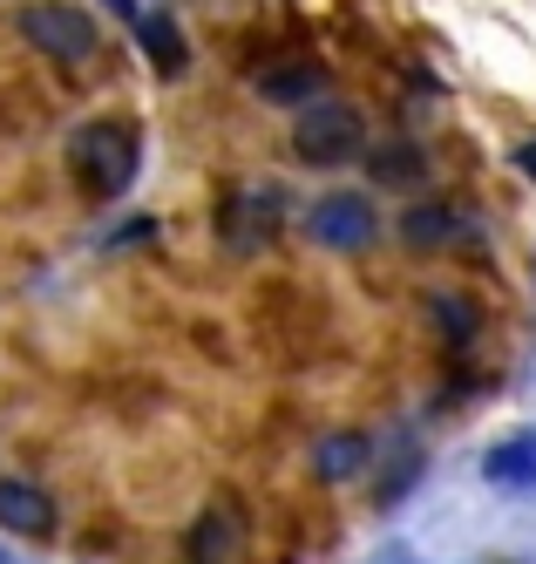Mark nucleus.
Instances as JSON below:
<instances>
[{
    "instance_id": "obj_1",
    "label": "nucleus",
    "mask_w": 536,
    "mask_h": 564,
    "mask_svg": "<svg viewBox=\"0 0 536 564\" xmlns=\"http://www.w3.org/2000/svg\"><path fill=\"white\" fill-rule=\"evenodd\" d=\"M68 177L89 197H122L136 177V137L130 123H89L68 143Z\"/></svg>"
},
{
    "instance_id": "obj_2",
    "label": "nucleus",
    "mask_w": 536,
    "mask_h": 564,
    "mask_svg": "<svg viewBox=\"0 0 536 564\" xmlns=\"http://www.w3.org/2000/svg\"><path fill=\"white\" fill-rule=\"evenodd\" d=\"M293 143H299L306 164H347V156L367 143V123H360L353 102H313V109L299 116Z\"/></svg>"
},
{
    "instance_id": "obj_3",
    "label": "nucleus",
    "mask_w": 536,
    "mask_h": 564,
    "mask_svg": "<svg viewBox=\"0 0 536 564\" xmlns=\"http://www.w3.org/2000/svg\"><path fill=\"white\" fill-rule=\"evenodd\" d=\"M21 34L41 48V55H55V62H89L96 55V28L81 8H62V0H34V8H21Z\"/></svg>"
},
{
    "instance_id": "obj_4",
    "label": "nucleus",
    "mask_w": 536,
    "mask_h": 564,
    "mask_svg": "<svg viewBox=\"0 0 536 564\" xmlns=\"http://www.w3.org/2000/svg\"><path fill=\"white\" fill-rule=\"evenodd\" d=\"M218 225H225V238H231L238 252H259L265 238L285 225V191H238Z\"/></svg>"
},
{
    "instance_id": "obj_5",
    "label": "nucleus",
    "mask_w": 536,
    "mask_h": 564,
    "mask_svg": "<svg viewBox=\"0 0 536 564\" xmlns=\"http://www.w3.org/2000/svg\"><path fill=\"white\" fill-rule=\"evenodd\" d=\"M313 238H319V246H333V252H360L367 238H374V205L353 197V191L326 197V205L313 212Z\"/></svg>"
},
{
    "instance_id": "obj_6",
    "label": "nucleus",
    "mask_w": 536,
    "mask_h": 564,
    "mask_svg": "<svg viewBox=\"0 0 536 564\" xmlns=\"http://www.w3.org/2000/svg\"><path fill=\"white\" fill-rule=\"evenodd\" d=\"M244 557V523L238 510H211L190 531V564H238Z\"/></svg>"
},
{
    "instance_id": "obj_7",
    "label": "nucleus",
    "mask_w": 536,
    "mask_h": 564,
    "mask_svg": "<svg viewBox=\"0 0 536 564\" xmlns=\"http://www.w3.org/2000/svg\"><path fill=\"white\" fill-rule=\"evenodd\" d=\"M401 231H407V246L435 252V246H456V238H469V218H456L448 205H415V212L401 218Z\"/></svg>"
},
{
    "instance_id": "obj_8",
    "label": "nucleus",
    "mask_w": 536,
    "mask_h": 564,
    "mask_svg": "<svg viewBox=\"0 0 536 564\" xmlns=\"http://www.w3.org/2000/svg\"><path fill=\"white\" fill-rule=\"evenodd\" d=\"M0 523H8V531L41 538V531L55 523V510H48V497H41L34 482H0Z\"/></svg>"
},
{
    "instance_id": "obj_9",
    "label": "nucleus",
    "mask_w": 536,
    "mask_h": 564,
    "mask_svg": "<svg viewBox=\"0 0 536 564\" xmlns=\"http://www.w3.org/2000/svg\"><path fill=\"white\" fill-rule=\"evenodd\" d=\"M313 89H326V75H319L313 62H293V68L259 75V96H265V102H306Z\"/></svg>"
},
{
    "instance_id": "obj_10",
    "label": "nucleus",
    "mask_w": 536,
    "mask_h": 564,
    "mask_svg": "<svg viewBox=\"0 0 536 564\" xmlns=\"http://www.w3.org/2000/svg\"><path fill=\"white\" fill-rule=\"evenodd\" d=\"M489 476L496 482H536V442H503V449L489 456Z\"/></svg>"
},
{
    "instance_id": "obj_11",
    "label": "nucleus",
    "mask_w": 536,
    "mask_h": 564,
    "mask_svg": "<svg viewBox=\"0 0 536 564\" xmlns=\"http://www.w3.org/2000/svg\"><path fill=\"white\" fill-rule=\"evenodd\" d=\"M143 48H150V62H156L163 75H177V68H184V42H177V28L163 21V14L143 21Z\"/></svg>"
},
{
    "instance_id": "obj_12",
    "label": "nucleus",
    "mask_w": 536,
    "mask_h": 564,
    "mask_svg": "<svg viewBox=\"0 0 536 564\" xmlns=\"http://www.w3.org/2000/svg\"><path fill=\"white\" fill-rule=\"evenodd\" d=\"M367 463V442L360 435H333V442H319V469L326 476H353Z\"/></svg>"
},
{
    "instance_id": "obj_13",
    "label": "nucleus",
    "mask_w": 536,
    "mask_h": 564,
    "mask_svg": "<svg viewBox=\"0 0 536 564\" xmlns=\"http://www.w3.org/2000/svg\"><path fill=\"white\" fill-rule=\"evenodd\" d=\"M374 177H394V184L401 177H422V150H381L374 156Z\"/></svg>"
},
{
    "instance_id": "obj_14",
    "label": "nucleus",
    "mask_w": 536,
    "mask_h": 564,
    "mask_svg": "<svg viewBox=\"0 0 536 564\" xmlns=\"http://www.w3.org/2000/svg\"><path fill=\"white\" fill-rule=\"evenodd\" d=\"M441 327H448V334H456V340H462V334L475 327V319L462 313V300H441Z\"/></svg>"
},
{
    "instance_id": "obj_15",
    "label": "nucleus",
    "mask_w": 536,
    "mask_h": 564,
    "mask_svg": "<svg viewBox=\"0 0 536 564\" xmlns=\"http://www.w3.org/2000/svg\"><path fill=\"white\" fill-rule=\"evenodd\" d=\"M516 164H523V171H536V143H523V150H516Z\"/></svg>"
}]
</instances>
